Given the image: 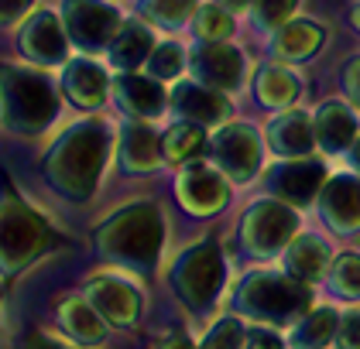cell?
I'll return each mask as SVG.
<instances>
[{
    "label": "cell",
    "mask_w": 360,
    "mask_h": 349,
    "mask_svg": "<svg viewBox=\"0 0 360 349\" xmlns=\"http://www.w3.org/2000/svg\"><path fill=\"white\" fill-rule=\"evenodd\" d=\"M326 45V27L316 25L312 18H292L271 31V55L278 62H309L323 52Z\"/></svg>",
    "instance_id": "23"
},
{
    "label": "cell",
    "mask_w": 360,
    "mask_h": 349,
    "mask_svg": "<svg viewBox=\"0 0 360 349\" xmlns=\"http://www.w3.org/2000/svg\"><path fill=\"white\" fill-rule=\"evenodd\" d=\"M113 140H117V131L103 117H86L69 124L45 151V162H41L45 182L69 202H89L110 164Z\"/></svg>",
    "instance_id": "1"
},
{
    "label": "cell",
    "mask_w": 360,
    "mask_h": 349,
    "mask_svg": "<svg viewBox=\"0 0 360 349\" xmlns=\"http://www.w3.org/2000/svg\"><path fill=\"white\" fill-rule=\"evenodd\" d=\"M52 319H56V329L72 339L76 346L86 349H107L110 346L113 329L107 325V319L93 308V301L83 295V291H62V295L52 301Z\"/></svg>",
    "instance_id": "14"
},
{
    "label": "cell",
    "mask_w": 360,
    "mask_h": 349,
    "mask_svg": "<svg viewBox=\"0 0 360 349\" xmlns=\"http://www.w3.org/2000/svg\"><path fill=\"white\" fill-rule=\"evenodd\" d=\"M199 0H138V14L155 27L179 31L195 18Z\"/></svg>",
    "instance_id": "29"
},
{
    "label": "cell",
    "mask_w": 360,
    "mask_h": 349,
    "mask_svg": "<svg viewBox=\"0 0 360 349\" xmlns=\"http://www.w3.org/2000/svg\"><path fill=\"white\" fill-rule=\"evenodd\" d=\"M233 14L220 7V4H206V7H199L193 18V31L199 41H230V34H233Z\"/></svg>",
    "instance_id": "33"
},
{
    "label": "cell",
    "mask_w": 360,
    "mask_h": 349,
    "mask_svg": "<svg viewBox=\"0 0 360 349\" xmlns=\"http://www.w3.org/2000/svg\"><path fill=\"white\" fill-rule=\"evenodd\" d=\"M186 65H189V55L179 41H158L151 58H148V65H144V72L155 76L158 82H179Z\"/></svg>",
    "instance_id": "32"
},
{
    "label": "cell",
    "mask_w": 360,
    "mask_h": 349,
    "mask_svg": "<svg viewBox=\"0 0 360 349\" xmlns=\"http://www.w3.org/2000/svg\"><path fill=\"white\" fill-rule=\"evenodd\" d=\"M175 199L195 219L217 216L230 206V178L213 162L182 164V171L175 178Z\"/></svg>",
    "instance_id": "11"
},
{
    "label": "cell",
    "mask_w": 360,
    "mask_h": 349,
    "mask_svg": "<svg viewBox=\"0 0 360 349\" xmlns=\"http://www.w3.org/2000/svg\"><path fill=\"white\" fill-rule=\"evenodd\" d=\"M189 72L195 82L220 89V93H237L248 76V58L230 41H199L189 55Z\"/></svg>",
    "instance_id": "15"
},
{
    "label": "cell",
    "mask_w": 360,
    "mask_h": 349,
    "mask_svg": "<svg viewBox=\"0 0 360 349\" xmlns=\"http://www.w3.org/2000/svg\"><path fill=\"white\" fill-rule=\"evenodd\" d=\"M195 343L199 349H248V322L237 312H223Z\"/></svg>",
    "instance_id": "30"
},
{
    "label": "cell",
    "mask_w": 360,
    "mask_h": 349,
    "mask_svg": "<svg viewBox=\"0 0 360 349\" xmlns=\"http://www.w3.org/2000/svg\"><path fill=\"white\" fill-rule=\"evenodd\" d=\"M336 349H360V308H347L336 329Z\"/></svg>",
    "instance_id": "36"
},
{
    "label": "cell",
    "mask_w": 360,
    "mask_h": 349,
    "mask_svg": "<svg viewBox=\"0 0 360 349\" xmlns=\"http://www.w3.org/2000/svg\"><path fill=\"white\" fill-rule=\"evenodd\" d=\"M237 237H240V250L254 261L281 257L285 246L299 237V209L275 195L254 199L240 216Z\"/></svg>",
    "instance_id": "7"
},
{
    "label": "cell",
    "mask_w": 360,
    "mask_h": 349,
    "mask_svg": "<svg viewBox=\"0 0 360 349\" xmlns=\"http://www.w3.org/2000/svg\"><path fill=\"white\" fill-rule=\"evenodd\" d=\"M52 246V230L21 199H0V277L34 268Z\"/></svg>",
    "instance_id": "6"
},
{
    "label": "cell",
    "mask_w": 360,
    "mask_h": 349,
    "mask_svg": "<svg viewBox=\"0 0 360 349\" xmlns=\"http://www.w3.org/2000/svg\"><path fill=\"white\" fill-rule=\"evenodd\" d=\"M326 288L340 301H360V253L347 250L340 257H333L330 274H326Z\"/></svg>",
    "instance_id": "31"
},
{
    "label": "cell",
    "mask_w": 360,
    "mask_h": 349,
    "mask_svg": "<svg viewBox=\"0 0 360 349\" xmlns=\"http://www.w3.org/2000/svg\"><path fill=\"white\" fill-rule=\"evenodd\" d=\"M0 305H4V288H0Z\"/></svg>",
    "instance_id": "44"
},
{
    "label": "cell",
    "mask_w": 360,
    "mask_h": 349,
    "mask_svg": "<svg viewBox=\"0 0 360 349\" xmlns=\"http://www.w3.org/2000/svg\"><path fill=\"white\" fill-rule=\"evenodd\" d=\"M319 219L336 237H357L360 233V171L330 175L316 199Z\"/></svg>",
    "instance_id": "16"
},
{
    "label": "cell",
    "mask_w": 360,
    "mask_h": 349,
    "mask_svg": "<svg viewBox=\"0 0 360 349\" xmlns=\"http://www.w3.org/2000/svg\"><path fill=\"white\" fill-rule=\"evenodd\" d=\"M168 107L175 110L182 120H193L202 127H223L230 117V100L220 89H210L195 79H179L168 89Z\"/></svg>",
    "instance_id": "20"
},
{
    "label": "cell",
    "mask_w": 360,
    "mask_h": 349,
    "mask_svg": "<svg viewBox=\"0 0 360 349\" xmlns=\"http://www.w3.org/2000/svg\"><path fill=\"white\" fill-rule=\"evenodd\" d=\"M18 349H86V346H76L72 339H65L56 325H41V329H31L28 336L18 343Z\"/></svg>",
    "instance_id": "35"
},
{
    "label": "cell",
    "mask_w": 360,
    "mask_h": 349,
    "mask_svg": "<svg viewBox=\"0 0 360 349\" xmlns=\"http://www.w3.org/2000/svg\"><path fill=\"white\" fill-rule=\"evenodd\" d=\"M110 89H113V79L107 76V69L100 62H93L89 55L83 58H69L62 65V93L72 107L86 110H100L107 100H110Z\"/></svg>",
    "instance_id": "19"
},
{
    "label": "cell",
    "mask_w": 360,
    "mask_h": 349,
    "mask_svg": "<svg viewBox=\"0 0 360 349\" xmlns=\"http://www.w3.org/2000/svg\"><path fill=\"white\" fill-rule=\"evenodd\" d=\"M210 147V137L202 131V124H193V120H175L162 131V154H165V164H193L199 162V154Z\"/></svg>",
    "instance_id": "28"
},
{
    "label": "cell",
    "mask_w": 360,
    "mask_h": 349,
    "mask_svg": "<svg viewBox=\"0 0 360 349\" xmlns=\"http://www.w3.org/2000/svg\"><path fill=\"white\" fill-rule=\"evenodd\" d=\"M155 349H199V343H195L193 336H186V332H172Z\"/></svg>",
    "instance_id": "40"
},
{
    "label": "cell",
    "mask_w": 360,
    "mask_h": 349,
    "mask_svg": "<svg viewBox=\"0 0 360 349\" xmlns=\"http://www.w3.org/2000/svg\"><path fill=\"white\" fill-rule=\"evenodd\" d=\"M302 0H254L250 4V21L264 31H278L285 21H292V14L299 11Z\"/></svg>",
    "instance_id": "34"
},
{
    "label": "cell",
    "mask_w": 360,
    "mask_h": 349,
    "mask_svg": "<svg viewBox=\"0 0 360 349\" xmlns=\"http://www.w3.org/2000/svg\"><path fill=\"white\" fill-rule=\"evenodd\" d=\"M18 48L38 69H56L69 62V31L62 25V14L56 11H31L18 31Z\"/></svg>",
    "instance_id": "13"
},
{
    "label": "cell",
    "mask_w": 360,
    "mask_h": 349,
    "mask_svg": "<svg viewBox=\"0 0 360 349\" xmlns=\"http://www.w3.org/2000/svg\"><path fill=\"white\" fill-rule=\"evenodd\" d=\"M343 89H347V96H350V103L360 110V55H354L347 65H343Z\"/></svg>",
    "instance_id": "38"
},
{
    "label": "cell",
    "mask_w": 360,
    "mask_h": 349,
    "mask_svg": "<svg viewBox=\"0 0 360 349\" xmlns=\"http://www.w3.org/2000/svg\"><path fill=\"white\" fill-rule=\"evenodd\" d=\"M62 25L69 31L72 48L83 55L107 52L127 18L113 0H62Z\"/></svg>",
    "instance_id": "9"
},
{
    "label": "cell",
    "mask_w": 360,
    "mask_h": 349,
    "mask_svg": "<svg viewBox=\"0 0 360 349\" xmlns=\"http://www.w3.org/2000/svg\"><path fill=\"white\" fill-rule=\"evenodd\" d=\"M226 281H230V264H226L223 243L213 233H206V237L193 240L189 246H182L175 253V261L168 264L172 295L195 319L210 315L220 305Z\"/></svg>",
    "instance_id": "5"
},
{
    "label": "cell",
    "mask_w": 360,
    "mask_h": 349,
    "mask_svg": "<svg viewBox=\"0 0 360 349\" xmlns=\"http://www.w3.org/2000/svg\"><path fill=\"white\" fill-rule=\"evenodd\" d=\"M155 34L144 21H127L120 27V34L113 38V45L107 48V58L117 72H138L141 65H148V58L155 52Z\"/></svg>",
    "instance_id": "26"
},
{
    "label": "cell",
    "mask_w": 360,
    "mask_h": 349,
    "mask_svg": "<svg viewBox=\"0 0 360 349\" xmlns=\"http://www.w3.org/2000/svg\"><path fill=\"white\" fill-rule=\"evenodd\" d=\"M330 264H333V250L319 233H299L281 253V270H288L292 277H299L305 284L326 281Z\"/></svg>",
    "instance_id": "24"
},
{
    "label": "cell",
    "mask_w": 360,
    "mask_h": 349,
    "mask_svg": "<svg viewBox=\"0 0 360 349\" xmlns=\"http://www.w3.org/2000/svg\"><path fill=\"white\" fill-rule=\"evenodd\" d=\"M340 315L333 305H312L299 322L285 332L292 349H326L336 343V329H340Z\"/></svg>",
    "instance_id": "27"
},
{
    "label": "cell",
    "mask_w": 360,
    "mask_h": 349,
    "mask_svg": "<svg viewBox=\"0 0 360 349\" xmlns=\"http://www.w3.org/2000/svg\"><path fill=\"white\" fill-rule=\"evenodd\" d=\"M326 178H330V171H326V162H319V158H285L264 171L268 195H275L295 209L312 206L326 185Z\"/></svg>",
    "instance_id": "12"
},
{
    "label": "cell",
    "mask_w": 360,
    "mask_h": 349,
    "mask_svg": "<svg viewBox=\"0 0 360 349\" xmlns=\"http://www.w3.org/2000/svg\"><path fill=\"white\" fill-rule=\"evenodd\" d=\"M113 103L120 107V113H127L131 120H155L162 117L168 107V93L165 86L148 76V72H117L110 89Z\"/></svg>",
    "instance_id": "17"
},
{
    "label": "cell",
    "mask_w": 360,
    "mask_h": 349,
    "mask_svg": "<svg viewBox=\"0 0 360 349\" xmlns=\"http://www.w3.org/2000/svg\"><path fill=\"white\" fill-rule=\"evenodd\" d=\"M254 96H257L261 107L278 110V113L292 110L299 103V96H302V79L285 62H268L254 76Z\"/></svg>",
    "instance_id": "25"
},
{
    "label": "cell",
    "mask_w": 360,
    "mask_h": 349,
    "mask_svg": "<svg viewBox=\"0 0 360 349\" xmlns=\"http://www.w3.org/2000/svg\"><path fill=\"white\" fill-rule=\"evenodd\" d=\"M213 4L226 7L230 14H244V11H250V4H254V0H213Z\"/></svg>",
    "instance_id": "41"
},
{
    "label": "cell",
    "mask_w": 360,
    "mask_h": 349,
    "mask_svg": "<svg viewBox=\"0 0 360 349\" xmlns=\"http://www.w3.org/2000/svg\"><path fill=\"white\" fill-rule=\"evenodd\" d=\"M248 349H292L281 329L271 325H248Z\"/></svg>",
    "instance_id": "37"
},
{
    "label": "cell",
    "mask_w": 360,
    "mask_h": 349,
    "mask_svg": "<svg viewBox=\"0 0 360 349\" xmlns=\"http://www.w3.org/2000/svg\"><path fill=\"white\" fill-rule=\"evenodd\" d=\"M264 144L278 162L285 158H312V151L319 147L316 140V124L305 110H281L275 120L264 127Z\"/></svg>",
    "instance_id": "21"
},
{
    "label": "cell",
    "mask_w": 360,
    "mask_h": 349,
    "mask_svg": "<svg viewBox=\"0 0 360 349\" xmlns=\"http://www.w3.org/2000/svg\"><path fill=\"white\" fill-rule=\"evenodd\" d=\"M350 168H354V171H360V137H357V144L350 147Z\"/></svg>",
    "instance_id": "42"
},
{
    "label": "cell",
    "mask_w": 360,
    "mask_h": 349,
    "mask_svg": "<svg viewBox=\"0 0 360 349\" xmlns=\"http://www.w3.org/2000/svg\"><path fill=\"white\" fill-rule=\"evenodd\" d=\"M58 82L38 65H0V120L11 134L41 137L62 110Z\"/></svg>",
    "instance_id": "4"
},
{
    "label": "cell",
    "mask_w": 360,
    "mask_h": 349,
    "mask_svg": "<svg viewBox=\"0 0 360 349\" xmlns=\"http://www.w3.org/2000/svg\"><path fill=\"white\" fill-rule=\"evenodd\" d=\"M264 137L250 124H223L210 137V162L220 168L233 185H250L264 171Z\"/></svg>",
    "instance_id": "10"
},
{
    "label": "cell",
    "mask_w": 360,
    "mask_h": 349,
    "mask_svg": "<svg viewBox=\"0 0 360 349\" xmlns=\"http://www.w3.org/2000/svg\"><path fill=\"white\" fill-rule=\"evenodd\" d=\"M168 223L155 199H131L93 230V250L103 264L148 277L162 268Z\"/></svg>",
    "instance_id": "2"
},
{
    "label": "cell",
    "mask_w": 360,
    "mask_h": 349,
    "mask_svg": "<svg viewBox=\"0 0 360 349\" xmlns=\"http://www.w3.org/2000/svg\"><path fill=\"white\" fill-rule=\"evenodd\" d=\"M316 124V140L323 154H350V147L360 137V110L343 100H326L323 107L312 113Z\"/></svg>",
    "instance_id": "22"
},
{
    "label": "cell",
    "mask_w": 360,
    "mask_h": 349,
    "mask_svg": "<svg viewBox=\"0 0 360 349\" xmlns=\"http://www.w3.org/2000/svg\"><path fill=\"white\" fill-rule=\"evenodd\" d=\"M34 0H0V27H11L14 21H25Z\"/></svg>",
    "instance_id": "39"
},
{
    "label": "cell",
    "mask_w": 360,
    "mask_h": 349,
    "mask_svg": "<svg viewBox=\"0 0 360 349\" xmlns=\"http://www.w3.org/2000/svg\"><path fill=\"white\" fill-rule=\"evenodd\" d=\"M350 21H354V27H357V31H360V0H357V4H354V11H350Z\"/></svg>",
    "instance_id": "43"
},
{
    "label": "cell",
    "mask_w": 360,
    "mask_h": 349,
    "mask_svg": "<svg viewBox=\"0 0 360 349\" xmlns=\"http://www.w3.org/2000/svg\"><path fill=\"white\" fill-rule=\"evenodd\" d=\"M117 164L127 175H151L165 164L162 134L148 120H127L117 131Z\"/></svg>",
    "instance_id": "18"
},
{
    "label": "cell",
    "mask_w": 360,
    "mask_h": 349,
    "mask_svg": "<svg viewBox=\"0 0 360 349\" xmlns=\"http://www.w3.org/2000/svg\"><path fill=\"white\" fill-rule=\"evenodd\" d=\"M309 308H312V284L292 277L288 270H248L230 291V312H237L248 325H271L288 332Z\"/></svg>",
    "instance_id": "3"
},
{
    "label": "cell",
    "mask_w": 360,
    "mask_h": 349,
    "mask_svg": "<svg viewBox=\"0 0 360 349\" xmlns=\"http://www.w3.org/2000/svg\"><path fill=\"white\" fill-rule=\"evenodd\" d=\"M83 295L93 301V308L107 319L113 332H131L144 319V284L131 270L107 268L89 274L83 281Z\"/></svg>",
    "instance_id": "8"
}]
</instances>
